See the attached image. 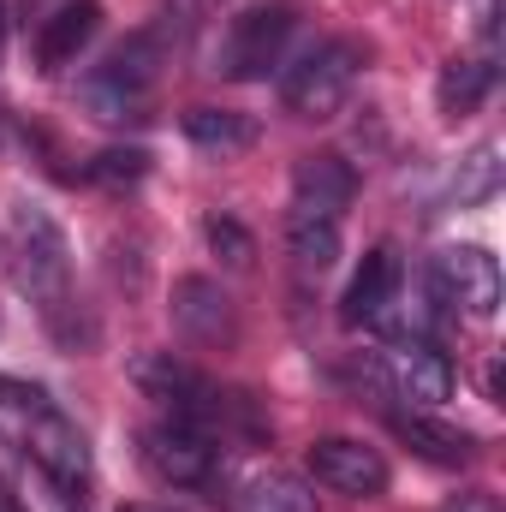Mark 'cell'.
I'll list each match as a JSON object with an SVG mask.
<instances>
[{
  "mask_svg": "<svg viewBox=\"0 0 506 512\" xmlns=\"http://www.w3.org/2000/svg\"><path fill=\"white\" fill-rule=\"evenodd\" d=\"M12 256H18V286L42 310L48 334L60 346H90L96 328L72 304V251H66V233L54 227L48 209H36V203H18L12 209Z\"/></svg>",
  "mask_w": 506,
  "mask_h": 512,
  "instance_id": "1",
  "label": "cell"
},
{
  "mask_svg": "<svg viewBox=\"0 0 506 512\" xmlns=\"http://www.w3.org/2000/svg\"><path fill=\"white\" fill-rule=\"evenodd\" d=\"M155 60H161V42H155V36L120 42L96 72H84V84H78L84 108H90L96 120H108V126L143 120V108H149V96H155V72H161Z\"/></svg>",
  "mask_w": 506,
  "mask_h": 512,
  "instance_id": "2",
  "label": "cell"
},
{
  "mask_svg": "<svg viewBox=\"0 0 506 512\" xmlns=\"http://www.w3.org/2000/svg\"><path fill=\"white\" fill-rule=\"evenodd\" d=\"M292 6L286 0H262V6H245L227 30H221V48H215V72L221 78H239V84H251V78H268L274 66H280V54H286V42H292Z\"/></svg>",
  "mask_w": 506,
  "mask_h": 512,
  "instance_id": "3",
  "label": "cell"
},
{
  "mask_svg": "<svg viewBox=\"0 0 506 512\" xmlns=\"http://www.w3.org/2000/svg\"><path fill=\"white\" fill-rule=\"evenodd\" d=\"M358 66H364V48H358V42H322V48H310V54L286 72L280 96H286V108H292L298 120H334V114L346 108L352 84H358Z\"/></svg>",
  "mask_w": 506,
  "mask_h": 512,
  "instance_id": "4",
  "label": "cell"
},
{
  "mask_svg": "<svg viewBox=\"0 0 506 512\" xmlns=\"http://www.w3.org/2000/svg\"><path fill=\"white\" fill-rule=\"evenodd\" d=\"M131 382L143 399H155L167 417H179V423H215L221 417V393L215 382L203 376V370H191L185 358H173V352H137L131 358Z\"/></svg>",
  "mask_w": 506,
  "mask_h": 512,
  "instance_id": "5",
  "label": "cell"
},
{
  "mask_svg": "<svg viewBox=\"0 0 506 512\" xmlns=\"http://www.w3.org/2000/svg\"><path fill=\"white\" fill-rule=\"evenodd\" d=\"M429 292H435V304L489 322L501 310V262L483 245H453L429 262Z\"/></svg>",
  "mask_w": 506,
  "mask_h": 512,
  "instance_id": "6",
  "label": "cell"
},
{
  "mask_svg": "<svg viewBox=\"0 0 506 512\" xmlns=\"http://www.w3.org/2000/svg\"><path fill=\"white\" fill-rule=\"evenodd\" d=\"M137 453H143V465H149L161 483H173V489H203V483L215 477V441H209L203 423L161 417V423H149V429L137 435Z\"/></svg>",
  "mask_w": 506,
  "mask_h": 512,
  "instance_id": "7",
  "label": "cell"
},
{
  "mask_svg": "<svg viewBox=\"0 0 506 512\" xmlns=\"http://www.w3.org/2000/svg\"><path fill=\"white\" fill-rule=\"evenodd\" d=\"M310 477L334 495H352V501H376L387 489V459H381L370 441H352V435H322L310 447Z\"/></svg>",
  "mask_w": 506,
  "mask_h": 512,
  "instance_id": "8",
  "label": "cell"
},
{
  "mask_svg": "<svg viewBox=\"0 0 506 512\" xmlns=\"http://www.w3.org/2000/svg\"><path fill=\"white\" fill-rule=\"evenodd\" d=\"M173 328L191 340V346H233L239 340V316H233V298L221 292V280H203V274H185L173 286Z\"/></svg>",
  "mask_w": 506,
  "mask_h": 512,
  "instance_id": "9",
  "label": "cell"
},
{
  "mask_svg": "<svg viewBox=\"0 0 506 512\" xmlns=\"http://www.w3.org/2000/svg\"><path fill=\"white\" fill-rule=\"evenodd\" d=\"M381 382L393 387L399 399H411V405H441V399H453V358L447 352H435L429 340H399L387 358H381Z\"/></svg>",
  "mask_w": 506,
  "mask_h": 512,
  "instance_id": "10",
  "label": "cell"
},
{
  "mask_svg": "<svg viewBox=\"0 0 506 512\" xmlns=\"http://www.w3.org/2000/svg\"><path fill=\"white\" fill-rule=\"evenodd\" d=\"M399 286H405V262H399V251H393V245H376V251L358 262L340 316H346L352 328H376L381 316L399 304Z\"/></svg>",
  "mask_w": 506,
  "mask_h": 512,
  "instance_id": "11",
  "label": "cell"
},
{
  "mask_svg": "<svg viewBox=\"0 0 506 512\" xmlns=\"http://www.w3.org/2000/svg\"><path fill=\"white\" fill-rule=\"evenodd\" d=\"M24 447H30V465H36L42 477H54L60 489H78V483L90 477V447H84V435H78L60 411H42Z\"/></svg>",
  "mask_w": 506,
  "mask_h": 512,
  "instance_id": "12",
  "label": "cell"
},
{
  "mask_svg": "<svg viewBox=\"0 0 506 512\" xmlns=\"http://www.w3.org/2000/svg\"><path fill=\"white\" fill-rule=\"evenodd\" d=\"M96 30H102V6H96V0H66L60 12H48L42 30H36V60H42V72L72 66V60L90 48Z\"/></svg>",
  "mask_w": 506,
  "mask_h": 512,
  "instance_id": "13",
  "label": "cell"
},
{
  "mask_svg": "<svg viewBox=\"0 0 506 512\" xmlns=\"http://www.w3.org/2000/svg\"><path fill=\"white\" fill-rule=\"evenodd\" d=\"M292 185H298V209H316V215H334V221L358 197V173L340 155H304L298 173H292Z\"/></svg>",
  "mask_w": 506,
  "mask_h": 512,
  "instance_id": "14",
  "label": "cell"
},
{
  "mask_svg": "<svg viewBox=\"0 0 506 512\" xmlns=\"http://www.w3.org/2000/svg\"><path fill=\"white\" fill-rule=\"evenodd\" d=\"M393 435L423 453L429 465H471L477 459V435L471 429H453V423H435L423 411H393Z\"/></svg>",
  "mask_w": 506,
  "mask_h": 512,
  "instance_id": "15",
  "label": "cell"
},
{
  "mask_svg": "<svg viewBox=\"0 0 506 512\" xmlns=\"http://www.w3.org/2000/svg\"><path fill=\"white\" fill-rule=\"evenodd\" d=\"M286 251L298 274H328L340 262V221L316 215V209H292L286 215Z\"/></svg>",
  "mask_w": 506,
  "mask_h": 512,
  "instance_id": "16",
  "label": "cell"
},
{
  "mask_svg": "<svg viewBox=\"0 0 506 512\" xmlns=\"http://www.w3.org/2000/svg\"><path fill=\"white\" fill-rule=\"evenodd\" d=\"M233 512H316V495L292 471H256L251 483L233 495Z\"/></svg>",
  "mask_w": 506,
  "mask_h": 512,
  "instance_id": "17",
  "label": "cell"
},
{
  "mask_svg": "<svg viewBox=\"0 0 506 512\" xmlns=\"http://www.w3.org/2000/svg\"><path fill=\"white\" fill-rule=\"evenodd\" d=\"M489 90H495V66H489V60H453V66L441 72V84H435V102H441L447 120H465V114L483 108Z\"/></svg>",
  "mask_w": 506,
  "mask_h": 512,
  "instance_id": "18",
  "label": "cell"
},
{
  "mask_svg": "<svg viewBox=\"0 0 506 512\" xmlns=\"http://www.w3.org/2000/svg\"><path fill=\"white\" fill-rule=\"evenodd\" d=\"M185 137H191L197 149L233 155V149H251L256 143V120L233 114V108H191V114H185Z\"/></svg>",
  "mask_w": 506,
  "mask_h": 512,
  "instance_id": "19",
  "label": "cell"
},
{
  "mask_svg": "<svg viewBox=\"0 0 506 512\" xmlns=\"http://www.w3.org/2000/svg\"><path fill=\"white\" fill-rule=\"evenodd\" d=\"M501 191V149L495 143H477L465 161H459V179H453V203L459 209H477Z\"/></svg>",
  "mask_w": 506,
  "mask_h": 512,
  "instance_id": "20",
  "label": "cell"
},
{
  "mask_svg": "<svg viewBox=\"0 0 506 512\" xmlns=\"http://www.w3.org/2000/svg\"><path fill=\"white\" fill-rule=\"evenodd\" d=\"M209 245H215V256L227 262V268H251V256H256V245H251V233L233 221V215H209Z\"/></svg>",
  "mask_w": 506,
  "mask_h": 512,
  "instance_id": "21",
  "label": "cell"
},
{
  "mask_svg": "<svg viewBox=\"0 0 506 512\" xmlns=\"http://www.w3.org/2000/svg\"><path fill=\"white\" fill-rule=\"evenodd\" d=\"M143 173H149V155L143 149H102L90 161V179L96 185H137Z\"/></svg>",
  "mask_w": 506,
  "mask_h": 512,
  "instance_id": "22",
  "label": "cell"
},
{
  "mask_svg": "<svg viewBox=\"0 0 506 512\" xmlns=\"http://www.w3.org/2000/svg\"><path fill=\"white\" fill-rule=\"evenodd\" d=\"M0 405H6V411H24V417H42V411H54V405H48V387L18 382V376H0Z\"/></svg>",
  "mask_w": 506,
  "mask_h": 512,
  "instance_id": "23",
  "label": "cell"
},
{
  "mask_svg": "<svg viewBox=\"0 0 506 512\" xmlns=\"http://www.w3.org/2000/svg\"><path fill=\"white\" fill-rule=\"evenodd\" d=\"M447 512H501V501H495L489 489H471V495H459Z\"/></svg>",
  "mask_w": 506,
  "mask_h": 512,
  "instance_id": "24",
  "label": "cell"
},
{
  "mask_svg": "<svg viewBox=\"0 0 506 512\" xmlns=\"http://www.w3.org/2000/svg\"><path fill=\"white\" fill-rule=\"evenodd\" d=\"M0 54H6V6H0Z\"/></svg>",
  "mask_w": 506,
  "mask_h": 512,
  "instance_id": "25",
  "label": "cell"
},
{
  "mask_svg": "<svg viewBox=\"0 0 506 512\" xmlns=\"http://www.w3.org/2000/svg\"><path fill=\"white\" fill-rule=\"evenodd\" d=\"M120 512H167V507H120Z\"/></svg>",
  "mask_w": 506,
  "mask_h": 512,
  "instance_id": "26",
  "label": "cell"
}]
</instances>
